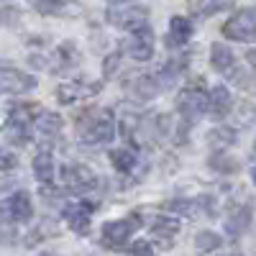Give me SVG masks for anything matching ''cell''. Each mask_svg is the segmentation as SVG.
Instances as JSON below:
<instances>
[{
	"mask_svg": "<svg viewBox=\"0 0 256 256\" xmlns=\"http://www.w3.org/2000/svg\"><path fill=\"white\" fill-rule=\"evenodd\" d=\"M77 136L88 146L108 144L116 136V118L110 110H92L88 108L77 120Z\"/></svg>",
	"mask_w": 256,
	"mask_h": 256,
	"instance_id": "1",
	"label": "cell"
},
{
	"mask_svg": "<svg viewBox=\"0 0 256 256\" xmlns=\"http://www.w3.org/2000/svg\"><path fill=\"white\" fill-rule=\"evenodd\" d=\"M246 62H248V64H251V70H254V72H256V46H254V49H248V52H246Z\"/></svg>",
	"mask_w": 256,
	"mask_h": 256,
	"instance_id": "28",
	"label": "cell"
},
{
	"mask_svg": "<svg viewBox=\"0 0 256 256\" xmlns=\"http://www.w3.org/2000/svg\"><path fill=\"white\" fill-rule=\"evenodd\" d=\"M192 38V24L184 16H174L169 20V31H166V46L169 49H182L187 41Z\"/></svg>",
	"mask_w": 256,
	"mask_h": 256,
	"instance_id": "16",
	"label": "cell"
},
{
	"mask_svg": "<svg viewBox=\"0 0 256 256\" xmlns=\"http://www.w3.org/2000/svg\"><path fill=\"white\" fill-rule=\"evenodd\" d=\"M31 216H34V205H31L28 192L24 190L13 192L10 198L0 202V220L3 223H26L31 220Z\"/></svg>",
	"mask_w": 256,
	"mask_h": 256,
	"instance_id": "6",
	"label": "cell"
},
{
	"mask_svg": "<svg viewBox=\"0 0 256 256\" xmlns=\"http://www.w3.org/2000/svg\"><path fill=\"white\" fill-rule=\"evenodd\" d=\"M105 20L110 26L120 28V31H138L144 26H148V8L138 6V3H131V6H116L105 13Z\"/></svg>",
	"mask_w": 256,
	"mask_h": 256,
	"instance_id": "4",
	"label": "cell"
},
{
	"mask_svg": "<svg viewBox=\"0 0 256 256\" xmlns=\"http://www.w3.org/2000/svg\"><path fill=\"white\" fill-rule=\"evenodd\" d=\"M110 162L120 174H131L138 166V148L136 146H120L110 152Z\"/></svg>",
	"mask_w": 256,
	"mask_h": 256,
	"instance_id": "18",
	"label": "cell"
},
{
	"mask_svg": "<svg viewBox=\"0 0 256 256\" xmlns=\"http://www.w3.org/2000/svg\"><path fill=\"white\" fill-rule=\"evenodd\" d=\"M38 105L34 102H20V105H13L10 113H8V136L13 141H28V136L34 134V120L38 116Z\"/></svg>",
	"mask_w": 256,
	"mask_h": 256,
	"instance_id": "3",
	"label": "cell"
},
{
	"mask_svg": "<svg viewBox=\"0 0 256 256\" xmlns=\"http://www.w3.org/2000/svg\"><path fill=\"white\" fill-rule=\"evenodd\" d=\"M177 230H180V220L177 218H169V216H156L154 223H152V233L164 246L172 244V238L177 236Z\"/></svg>",
	"mask_w": 256,
	"mask_h": 256,
	"instance_id": "20",
	"label": "cell"
},
{
	"mask_svg": "<svg viewBox=\"0 0 256 256\" xmlns=\"http://www.w3.org/2000/svg\"><path fill=\"white\" fill-rule=\"evenodd\" d=\"M208 100H210V90H205L202 84H187V88L177 95L180 118L187 126L200 120L202 116H208Z\"/></svg>",
	"mask_w": 256,
	"mask_h": 256,
	"instance_id": "2",
	"label": "cell"
},
{
	"mask_svg": "<svg viewBox=\"0 0 256 256\" xmlns=\"http://www.w3.org/2000/svg\"><path fill=\"white\" fill-rule=\"evenodd\" d=\"M108 3H113V6H118V3H128V0H108Z\"/></svg>",
	"mask_w": 256,
	"mask_h": 256,
	"instance_id": "29",
	"label": "cell"
},
{
	"mask_svg": "<svg viewBox=\"0 0 256 256\" xmlns=\"http://www.w3.org/2000/svg\"><path fill=\"white\" fill-rule=\"evenodd\" d=\"M190 8H192V13H195V16H212V13L223 10L226 3H223V0H195Z\"/></svg>",
	"mask_w": 256,
	"mask_h": 256,
	"instance_id": "24",
	"label": "cell"
},
{
	"mask_svg": "<svg viewBox=\"0 0 256 256\" xmlns=\"http://www.w3.org/2000/svg\"><path fill=\"white\" fill-rule=\"evenodd\" d=\"M128 90H131V95H134V98H138V100H144V102H146V100H154V98L164 90V84H162L159 74H141V77L131 80Z\"/></svg>",
	"mask_w": 256,
	"mask_h": 256,
	"instance_id": "15",
	"label": "cell"
},
{
	"mask_svg": "<svg viewBox=\"0 0 256 256\" xmlns=\"http://www.w3.org/2000/svg\"><path fill=\"white\" fill-rule=\"evenodd\" d=\"M62 134V118L56 113L49 110H41L34 120V136H38V141H54Z\"/></svg>",
	"mask_w": 256,
	"mask_h": 256,
	"instance_id": "14",
	"label": "cell"
},
{
	"mask_svg": "<svg viewBox=\"0 0 256 256\" xmlns=\"http://www.w3.org/2000/svg\"><path fill=\"white\" fill-rule=\"evenodd\" d=\"M118 64H120V54H110L108 59H105V64H102V72H105V77H113L116 72H118Z\"/></svg>",
	"mask_w": 256,
	"mask_h": 256,
	"instance_id": "27",
	"label": "cell"
},
{
	"mask_svg": "<svg viewBox=\"0 0 256 256\" xmlns=\"http://www.w3.org/2000/svg\"><path fill=\"white\" fill-rule=\"evenodd\" d=\"M195 248L200 254L216 251V248H220V236H218V233H212V230H202V233H198V238H195Z\"/></svg>",
	"mask_w": 256,
	"mask_h": 256,
	"instance_id": "23",
	"label": "cell"
},
{
	"mask_svg": "<svg viewBox=\"0 0 256 256\" xmlns=\"http://www.w3.org/2000/svg\"><path fill=\"white\" fill-rule=\"evenodd\" d=\"M18 166V159L13 152H8V148H0V172H10V169Z\"/></svg>",
	"mask_w": 256,
	"mask_h": 256,
	"instance_id": "25",
	"label": "cell"
},
{
	"mask_svg": "<svg viewBox=\"0 0 256 256\" xmlns=\"http://www.w3.org/2000/svg\"><path fill=\"white\" fill-rule=\"evenodd\" d=\"M128 251H131L134 256H154V248H152V244H148V241H144V238L134 241Z\"/></svg>",
	"mask_w": 256,
	"mask_h": 256,
	"instance_id": "26",
	"label": "cell"
},
{
	"mask_svg": "<svg viewBox=\"0 0 256 256\" xmlns=\"http://www.w3.org/2000/svg\"><path fill=\"white\" fill-rule=\"evenodd\" d=\"M210 64L218 74H226V77L236 74V56H233L230 46H226V44H212L210 46Z\"/></svg>",
	"mask_w": 256,
	"mask_h": 256,
	"instance_id": "17",
	"label": "cell"
},
{
	"mask_svg": "<svg viewBox=\"0 0 256 256\" xmlns=\"http://www.w3.org/2000/svg\"><path fill=\"white\" fill-rule=\"evenodd\" d=\"M62 182L67 190L77 192V195H84V192H90L95 184H98V177L92 174V169L82 166V164H70L62 169Z\"/></svg>",
	"mask_w": 256,
	"mask_h": 256,
	"instance_id": "8",
	"label": "cell"
},
{
	"mask_svg": "<svg viewBox=\"0 0 256 256\" xmlns=\"http://www.w3.org/2000/svg\"><path fill=\"white\" fill-rule=\"evenodd\" d=\"M36 88V77L26 74L20 70L6 67L0 70V95H20V92H28Z\"/></svg>",
	"mask_w": 256,
	"mask_h": 256,
	"instance_id": "9",
	"label": "cell"
},
{
	"mask_svg": "<svg viewBox=\"0 0 256 256\" xmlns=\"http://www.w3.org/2000/svg\"><path fill=\"white\" fill-rule=\"evenodd\" d=\"M80 62V54L72 44H62L56 52H54V72H64V70H72L74 64Z\"/></svg>",
	"mask_w": 256,
	"mask_h": 256,
	"instance_id": "21",
	"label": "cell"
},
{
	"mask_svg": "<svg viewBox=\"0 0 256 256\" xmlns=\"http://www.w3.org/2000/svg\"><path fill=\"white\" fill-rule=\"evenodd\" d=\"M223 36H228L230 41H241V44H256V6L233 13L223 26Z\"/></svg>",
	"mask_w": 256,
	"mask_h": 256,
	"instance_id": "5",
	"label": "cell"
},
{
	"mask_svg": "<svg viewBox=\"0 0 256 256\" xmlns=\"http://www.w3.org/2000/svg\"><path fill=\"white\" fill-rule=\"evenodd\" d=\"M208 141H210V146L216 148V152H226L230 144H236V131H230L228 126H218L216 131L208 136Z\"/></svg>",
	"mask_w": 256,
	"mask_h": 256,
	"instance_id": "22",
	"label": "cell"
},
{
	"mask_svg": "<svg viewBox=\"0 0 256 256\" xmlns=\"http://www.w3.org/2000/svg\"><path fill=\"white\" fill-rule=\"evenodd\" d=\"M41 256H54V254H41Z\"/></svg>",
	"mask_w": 256,
	"mask_h": 256,
	"instance_id": "31",
	"label": "cell"
},
{
	"mask_svg": "<svg viewBox=\"0 0 256 256\" xmlns=\"http://www.w3.org/2000/svg\"><path fill=\"white\" fill-rule=\"evenodd\" d=\"M230 110H233V98H230V90L226 88V84H216V88H210L208 116H210V118H216V120H223Z\"/></svg>",
	"mask_w": 256,
	"mask_h": 256,
	"instance_id": "13",
	"label": "cell"
},
{
	"mask_svg": "<svg viewBox=\"0 0 256 256\" xmlns=\"http://www.w3.org/2000/svg\"><path fill=\"white\" fill-rule=\"evenodd\" d=\"M141 220L138 216H131V218H123V220H110L102 226V244L110 246V248H123L128 244V238L138 230Z\"/></svg>",
	"mask_w": 256,
	"mask_h": 256,
	"instance_id": "7",
	"label": "cell"
},
{
	"mask_svg": "<svg viewBox=\"0 0 256 256\" xmlns=\"http://www.w3.org/2000/svg\"><path fill=\"white\" fill-rule=\"evenodd\" d=\"M92 202L88 200H80V202H70L67 208H64V220L70 223V228L74 233H84L90 226V216H92Z\"/></svg>",
	"mask_w": 256,
	"mask_h": 256,
	"instance_id": "12",
	"label": "cell"
},
{
	"mask_svg": "<svg viewBox=\"0 0 256 256\" xmlns=\"http://www.w3.org/2000/svg\"><path fill=\"white\" fill-rule=\"evenodd\" d=\"M34 177L44 184V187H49V184L54 182L56 166H54V156H52L49 152H38V154L34 156Z\"/></svg>",
	"mask_w": 256,
	"mask_h": 256,
	"instance_id": "19",
	"label": "cell"
},
{
	"mask_svg": "<svg viewBox=\"0 0 256 256\" xmlns=\"http://www.w3.org/2000/svg\"><path fill=\"white\" fill-rule=\"evenodd\" d=\"M251 180H254V184H256V166L251 169Z\"/></svg>",
	"mask_w": 256,
	"mask_h": 256,
	"instance_id": "30",
	"label": "cell"
},
{
	"mask_svg": "<svg viewBox=\"0 0 256 256\" xmlns=\"http://www.w3.org/2000/svg\"><path fill=\"white\" fill-rule=\"evenodd\" d=\"M100 90H102L100 82H64L56 90V100L62 105H72V102H80V100L95 98Z\"/></svg>",
	"mask_w": 256,
	"mask_h": 256,
	"instance_id": "10",
	"label": "cell"
},
{
	"mask_svg": "<svg viewBox=\"0 0 256 256\" xmlns=\"http://www.w3.org/2000/svg\"><path fill=\"white\" fill-rule=\"evenodd\" d=\"M126 52L131 54L136 62H148L154 56V31L144 26L138 31H131V38L126 44Z\"/></svg>",
	"mask_w": 256,
	"mask_h": 256,
	"instance_id": "11",
	"label": "cell"
}]
</instances>
